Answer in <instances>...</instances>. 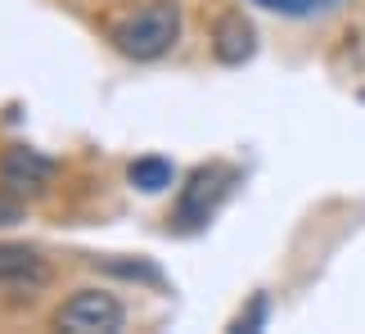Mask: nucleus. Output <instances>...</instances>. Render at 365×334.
Wrapping results in <instances>:
<instances>
[{
	"instance_id": "1a4fd4ad",
	"label": "nucleus",
	"mask_w": 365,
	"mask_h": 334,
	"mask_svg": "<svg viewBox=\"0 0 365 334\" xmlns=\"http://www.w3.org/2000/svg\"><path fill=\"white\" fill-rule=\"evenodd\" d=\"M23 203H27V199H19L14 190L0 186V226H14V221H23Z\"/></svg>"
},
{
	"instance_id": "39448f33",
	"label": "nucleus",
	"mask_w": 365,
	"mask_h": 334,
	"mask_svg": "<svg viewBox=\"0 0 365 334\" xmlns=\"http://www.w3.org/2000/svg\"><path fill=\"white\" fill-rule=\"evenodd\" d=\"M50 262L27 244H0V289H46L50 285Z\"/></svg>"
},
{
	"instance_id": "20e7f679",
	"label": "nucleus",
	"mask_w": 365,
	"mask_h": 334,
	"mask_svg": "<svg viewBox=\"0 0 365 334\" xmlns=\"http://www.w3.org/2000/svg\"><path fill=\"white\" fill-rule=\"evenodd\" d=\"M54 176H59V163L46 158L32 145H9L0 154V186L14 190L19 199H46Z\"/></svg>"
},
{
	"instance_id": "f03ea898",
	"label": "nucleus",
	"mask_w": 365,
	"mask_h": 334,
	"mask_svg": "<svg viewBox=\"0 0 365 334\" xmlns=\"http://www.w3.org/2000/svg\"><path fill=\"white\" fill-rule=\"evenodd\" d=\"M235 186H240V167H230V163H203V167H194L190 181L180 186L172 226L176 231H199V226H207V221L217 217V208L230 199Z\"/></svg>"
},
{
	"instance_id": "0eeeda50",
	"label": "nucleus",
	"mask_w": 365,
	"mask_h": 334,
	"mask_svg": "<svg viewBox=\"0 0 365 334\" xmlns=\"http://www.w3.org/2000/svg\"><path fill=\"white\" fill-rule=\"evenodd\" d=\"M126 181H131L140 194H163L176 181V167L167 158H158V154H145V158H135L131 167H126Z\"/></svg>"
},
{
	"instance_id": "7ed1b4c3",
	"label": "nucleus",
	"mask_w": 365,
	"mask_h": 334,
	"mask_svg": "<svg viewBox=\"0 0 365 334\" xmlns=\"http://www.w3.org/2000/svg\"><path fill=\"white\" fill-rule=\"evenodd\" d=\"M122 321H126V312L108 289H77L54 312V325L68 330V334H118Z\"/></svg>"
},
{
	"instance_id": "6e6552de",
	"label": "nucleus",
	"mask_w": 365,
	"mask_h": 334,
	"mask_svg": "<svg viewBox=\"0 0 365 334\" xmlns=\"http://www.w3.org/2000/svg\"><path fill=\"white\" fill-rule=\"evenodd\" d=\"M252 5L275 9V14H289V19H307V14H320V9L339 5V0H252Z\"/></svg>"
},
{
	"instance_id": "f257e3e1",
	"label": "nucleus",
	"mask_w": 365,
	"mask_h": 334,
	"mask_svg": "<svg viewBox=\"0 0 365 334\" xmlns=\"http://www.w3.org/2000/svg\"><path fill=\"white\" fill-rule=\"evenodd\" d=\"M180 41V5L176 0H149L145 9L126 14L113 27V46L122 59L135 64H153L163 54H172V46Z\"/></svg>"
},
{
	"instance_id": "9d476101",
	"label": "nucleus",
	"mask_w": 365,
	"mask_h": 334,
	"mask_svg": "<svg viewBox=\"0 0 365 334\" xmlns=\"http://www.w3.org/2000/svg\"><path fill=\"white\" fill-rule=\"evenodd\" d=\"M262 321H266V298L257 294V298H252V308H248V312H240V316L230 321V330H257Z\"/></svg>"
},
{
	"instance_id": "423d86ee",
	"label": "nucleus",
	"mask_w": 365,
	"mask_h": 334,
	"mask_svg": "<svg viewBox=\"0 0 365 334\" xmlns=\"http://www.w3.org/2000/svg\"><path fill=\"white\" fill-rule=\"evenodd\" d=\"M212 54H217L226 68L248 64L252 54H257V27H252L240 9L221 14V19L212 23Z\"/></svg>"
}]
</instances>
